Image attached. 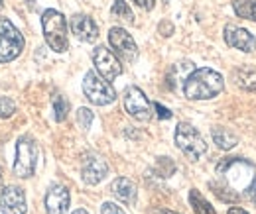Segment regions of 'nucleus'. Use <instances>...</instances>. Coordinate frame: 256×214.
Listing matches in <instances>:
<instances>
[{
  "label": "nucleus",
  "mask_w": 256,
  "mask_h": 214,
  "mask_svg": "<svg viewBox=\"0 0 256 214\" xmlns=\"http://www.w3.org/2000/svg\"><path fill=\"white\" fill-rule=\"evenodd\" d=\"M223 89V75L209 67L193 69L184 83V94L190 100H211V98L219 96Z\"/></svg>",
  "instance_id": "1"
},
{
  "label": "nucleus",
  "mask_w": 256,
  "mask_h": 214,
  "mask_svg": "<svg viewBox=\"0 0 256 214\" xmlns=\"http://www.w3.org/2000/svg\"><path fill=\"white\" fill-rule=\"evenodd\" d=\"M217 175H223L224 183L236 189H248L254 181V167L242 157H223L217 163Z\"/></svg>",
  "instance_id": "2"
},
{
  "label": "nucleus",
  "mask_w": 256,
  "mask_h": 214,
  "mask_svg": "<svg viewBox=\"0 0 256 214\" xmlns=\"http://www.w3.org/2000/svg\"><path fill=\"white\" fill-rule=\"evenodd\" d=\"M42 30L46 43L56 53H64L69 49V35H67V20L60 10H46L42 14Z\"/></svg>",
  "instance_id": "3"
},
{
  "label": "nucleus",
  "mask_w": 256,
  "mask_h": 214,
  "mask_svg": "<svg viewBox=\"0 0 256 214\" xmlns=\"http://www.w3.org/2000/svg\"><path fill=\"white\" fill-rule=\"evenodd\" d=\"M176 146L190 161H199L201 155L207 152V144L203 136L193 128L192 124L180 122L176 128Z\"/></svg>",
  "instance_id": "4"
},
{
  "label": "nucleus",
  "mask_w": 256,
  "mask_h": 214,
  "mask_svg": "<svg viewBox=\"0 0 256 214\" xmlns=\"http://www.w3.org/2000/svg\"><path fill=\"white\" fill-rule=\"evenodd\" d=\"M24 49V35L8 20L0 18V63L14 61Z\"/></svg>",
  "instance_id": "5"
},
{
  "label": "nucleus",
  "mask_w": 256,
  "mask_h": 214,
  "mask_svg": "<svg viewBox=\"0 0 256 214\" xmlns=\"http://www.w3.org/2000/svg\"><path fill=\"white\" fill-rule=\"evenodd\" d=\"M83 92L96 106H106V104H112L116 100V91L112 89L110 81L102 79L95 71H89L85 75V79H83Z\"/></svg>",
  "instance_id": "6"
},
{
  "label": "nucleus",
  "mask_w": 256,
  "mask_h": 214,
  "mask_svg": "<svg viewBox=\"0 0 256 214\" xmlns=\"http://www.w3.org/2000/svg\"><path fill=\"white\" fill-rule=\"evenodd\" d=\"M38 165V146L32 136H22L16 144V161H14V175L20 179L32 177Z\"/></svg>",
  "instance_id": "7"
},
{
  "label": "nucleus",
  "mask_w": 256,
  "mask_h": 214,
  "mask_svg": "<svg viewBox=\"0 0 256 214\" xmlns=\"http://www.w3.org/2000/svg\"><path fill=\"white\" fill-rule=\"evenodd\" d=\"M122 102H124V110L138 122H148L154 114V104L138 87H128L122 96Z\"/></svg>",
  "instance_id": "8"
},
{
  "label": "nucleus",
  "mask_w": 256,
  "mask_h": 214,
  "mask_svg": "<svg viewBox=\"0 0 256 214\" xmlns=\"http://www.w3.org/2000/svg\"><path fill=\"white\" fill-rule=\"evenodd\" d=\"M108 43L114 49V55L122 61L134 63L138 59V45L132 39V35L124 28H110L108 31Z\"/></svg>",
  "instance_id": "9"
},
{
  "label": "nucleus",
  "mask_w": 256,
  "mask_h": 214,
  "mask_svg": "<svg viewBox=\"0 0 256 214\" xmlns=\"http://www.w3.org/2000/svg\"><path fill=\"white\" fill-rule=\"evenodd\" d=\"M93 63H95L98 75L106 81H114L122 73V65L118 61V57L104 45H98L93 49Z\"/></svg>",
  "instance_id": "10"
},
{
  "label": "nucleus",
  "mask_w": 256,
  "mask_h": 214,
  "mask_svg": "<svg viewBox=\"0 0 256 214\" xmlns=\"http://www.w3.org/2000/svg\"><path fill=\"white\" fill-rule=\"evenodd\" d=\"M0 211L2 214H26L28 203H26L24 189H20L16 185L6 187L0 195Z\"/></svg>",
  "instance_id": "11"
},
{
  "label": "nucleus",
  "mask_w": 256,
  "mask_h": 214,
  "mask_svg": "<svg viewBox=\"0 0 256 214\" xmlns=\"http://www.w3.org/2000/svg\"><path fill=\"white\" fill-rule=\"evenodd\" d=\"M108 175V163L95 153L85 155L83 165H81V177L85 185H98Z\"/></svg>",
  "instance_id": "12"
},
{
  "label": "nucleus",
  "mask_w": 256,
  "mask_h": 214,
  "mask_svg": "<svg viewBox=\"0 0 256 214\" xmlns=\"http://www.w3.org/2000/svg\"><path fill=\"white\" fill-rule=\"evenodd\" d=\"M224 41L228 47H234V49H240L244 53H252L256 49V37L244 28H238V26H232V24H226L224 26Z\"/></svg>",
  "instance_id": "13"
},
{
  "label": "nucleus",
  "mask_w": 256,
  "mask_h": 214,
  "mask_svg": "<svg viewBox=\"0 0 256 214\" xmlns=\"http://www.w3.org/2000/svg\"><path fill=\"white\" fill-rule=\"evenodd\" d=\"M69 189L64 185H52L46 193V211L48 214H65L69 211Z\"/></svg>",
  "instance_id": "14"
},
{
  "label": "nucleus",
  "mask_w": 256,
  "mask_h": 214,
  "mask_svg": "<svg viewBox=\"0 0 256 214\" xmlns=\"http://www.w3.org/2000/svg\"><path fill=\"white\" fill-rule=\"evenodd\" d=\"M71 31H73L81 41H87V43L95 41L96 37H98V28H96V24L93 22L91 16H85V14H75V16L71 18Z\"/></svg>",
  "instance_id": "15"
},
{
  "label": "nucleus",
  "mask_w": 256,
  "mask_h": 214,
  "mask_svg": "<svg viewBox=\"0 0 256 214\" xmlns=\"http://www.w3.org/2000/svg\"><path fill=\"white\" fill-rule=\"evenodd\" d=\"M110 193L120 201L124 203L126 207H134L136 201H138V191H136V185L132 183L126 177H118L110 183Z\"/></svg>",
  "instance_id": "16"
},
{
  "label": "nucleus",
  "mask_w": 256,
  "mask_h": 214,
  "mask_svg": "<svg viewBox=\"0 0 256 214\" xmlns=\"http://www.w3.org/2000/svg\"><path fill=\"white\" fill-rule=\"evenodd\" d=\"M232 79H234L236 87H240L242 91L256 92V67L242 65V67L234 69L232 71Z\"/></svg>",
  "instance_id": "17"
},
{
  "label": "nucleus",
  "mask_w": 256,
  "mask_h": 214,
  "mask_svg": "<svg viewBox=\"0 0 256 214\" xmlns=\"http://www.w3.org/2000/svg\"><path fill=\"white\" fill-rule=\"evenodd\" d=\"M211 138H213V142H215V146L219 148V150H232L236 144H238V138L232 134V132H228L226 128H221V126H217V128H213L211 130Z\"/></svg>",
  "instance_id": "18"
},
{
  "label": "nucleus",
  "mask_w": 256,
  "mask_h": 214,
  "mask_svg": "<svg viewBox=\"0 0 256 214\" xmlns=\"http://www.w3.org/2000/svg\"><path fill=\"white\" fill-rule=\"evenodd\" d=\"M209 189H211L213 195H215L219 201H223V203H238V201H240V195H238L232 187H228L224 181H211V183H209Z\"/></svg>",
  "instance_id": "19"
},
{
  "label": "nucleus",
  "mask_w": 256,
  "mask_h": 214,
  "mask_svg": "<svg viewBox=\"0 0 256 214\" xmlns=\"http://www.w3.org/2000/svg\"><path fill=\"white\" fill-rule=\"evenodd\" d=\"M192 71H193V63L190 61H182L178 63V65H174L172 71L168 73V85H170V89H176V83L178 81L186 83V79L190 77Z\"/></svg>",
  "instance_id": "20"
},
{
  "label": "nucleus",
  "mask_w": 256,
  "mask_h": 214,
  "mask_svg": "<svg viewBox=\"0 0 256 214\" xmlns=\"http://www.w3.org/2000/svg\"><path fill=\"white\" fill-rule=\"evenodd\" d=\"M190 205H192V209L195 214H217V211L211 207V203H209L197 189H192V191H190Z\"/></svg>",
  "instance_id": "21"
},
{
  "label": "nucleus",
  "mask_w": 256,
  "mask_h": 214,
  "mask_svg": "<svg viewBox=\"0 0 256 214\" xmlns=\"http://www.w3.org/2000/svg\"><path fill=\"white\" fill-rule=\"evenodd\" d=\"M232 10L238 18L256 22V0H232Z\"/></svg>",
  "instance_id": "22"
},
{
  "label": "nucleus",
  "mask_w": 256,
  "mask_h": 214,
  "mask_svg": "<svg viewBox=\"0 0 256 214\" xmlns=\"http://www.w3.org/2000/svg\"><path fill=\"white\" fill-rule=\"evenodd\" d=\"M110 14H112L114 18L126 22V24H134V14H132L128 2H124V0H114V4H112V8H110Z\"/></svg>",
  "instance_id": "23"
},
{
  "label": "nucleus",
  "mask_w": 256,
  "mask_h": 214,
  "mask_svg": "<svg viewBox=\"0 0 256 214\" xmlns=\"http://www.w3.org/2000/svg\"><path fill=\"white\" fill-rule=\"evenodd\" d=\"M52 104H54V118L56 122H64L67 118V112H69V102L65 100L60 92H56L52 96Z\"/></svg>",
  "instance_id": "24"
},
{
  "label": "nucleus",
  "mask_w": 256,
  "mask_h": 214,
  "mask_svg": "<svg viewBox=\"0 0 256 214\" xmlns=\"http://www.w3.org/2000/svg\"><path fill=\"white\" fill-rule=\"evenodd\" d=\"M154 173H156L158 177L168 179V177H172V175L176 173V163H174L170 157H158L156 167H154Z\"/></svg>",
  "instance_id": "25"
},
{
  "label": "nucleus",
  "mask_w": 256,
  "mask_h": 214,
  "mask_svg": "<svg viewBox=\"0 0 256 214\" xmlns=\"http://www.w3.org/2000/svg\"><path fill=\"white\" fill-rule=\"evenodd\" d=\"M93 118H95V116H93V112H91L89 108L83 106V108L77 110V124L81 126V130L87 132V130L91 128V124H93Z\"/></svg>",
  "instance_id": "26"
},
{
  "label": "nucleus",
  "mask_w": 256,
  "mask_h": 214,
  "mask_svg": "<svg viewBox=\"0 0 256 214\" xmlns=\"http://www.w3.org/2000/svg\"><path fill=\"white\" fill-rule=\"evenodd\" d=\"M16 112V104L10 96H0V118H10Z\"/></svg>",
  "instance_id": "27"
},
{
  "label": "nucleus",
  "mask_w": 256,
  "mask_h": 214,
  "mask_svg": "<svg viewBox=\"0 0 256 214\" xmlns=\"http://www.w3.org/2000/svg\"><path fill=\"white\" fill-rule=\"evenodd\" d=\"M100 214H126V213L118 205H114V203H104L100 207Z\"/></svg>",
  "instance_id": "28"
},
{
  "label": "nucleus",
  "mask_w": 256,
  "mask_h": 214,
  "mask_svg": "<svg viewBox=\"0 0 256 214\" xmlns=\"http://www.w3.org/2000/svg\"><path fill=\"white\" fill-rule=\"evenodd\" d=\"M158 30H160L162 35H166V37H170V35L174 33V24H172V22H168V20H164V22H160V26H158Z\"/></svg>",
  "instance_id": "29"
},
{
  "label": "nucleus",
  "mask_w": 256,
  "mask_h": 214,
  "mask_svg": "<svg viewBox=\"0 0 256 214\" xmlns=\"http://www.w3.org/2000/svg\"><path fill=\"white\" fill-rule=\"evenodd\" d=\"M154 110H158V118H162V120L172 118V112H170L166 106H162L160 102H154Z\"/></svg>",
  "instance_id": "30"
},
{
  "label": "nucleus",
  "mask_w": 256,
  "mask_h": 214,
  "mask_svg": "<svg viewBox=\"0 0 256 214\" xmlns=\"http://www.w3.org/2000/svg\"><path fill=\"white\" fill-rule=\"evenodd\" d=\"M136 6H140L142 10H152L154 8V4H156V0H132Z\"/></svg>",
  "instance_id": "31"
},
{
  "label": "nucleus",
  "mask_w": 256,
  "mask_h": 214,
  "mask_svg": "<svg viewBox=\"0 0 256 214\" xmlns=\"http://www.w3.org/2000/svg\"><path fill=\"white\" fill-rule=\"evenodd\" d=\"M246 195H248V199H250V201H252V203L256 205V179L252 181V183H250V187L246 189Z\"/></svg>",
  "instance_id": "32"
},
{
  "label": "nucleus",
  "mask_w": 256,
  "mask_h": 214,
  "mask_svg": "<svg viewBox=\"0 0 256 214\" xmlns=\"http://www.w3.org/2000/svg\"><path fill=\"white\" fill-rule=\"evenodd\" d=\"M226 214H248L244 209H240V207H232V209H228V213Z\"/></svg>",
  "instance_id": "33"
},
{
  "label": "nucleus",
  "mask_w": 256,
  "mask_h": 214,
  "mask_svg": "<svg viewBox=\"0 0 256 214\" xmlns=\"http://www.w3.org/2000/svg\"><path fill=\"white\" fill-rule=\"evenodd\" d=\"M156 214H178V213H172V211H166V209H158Z\"/></svg>",
  "instance_id": "34"
},
{
  "label": "nucleus",
  "mask_w": 256,
  "mask_h": 214,
  "mask_svg": "<svg viewBox=\"0 0 256 214\" xmlns=\"http://www.w3.org/2000/svg\"><path fill=\"white\" fill-rule=\"evenodd\" d=\"M73 214H89V213H87V211H83V209H79V211H75Z\"/></svg>",
  "instance_id": "35"
},
{
  "label": "nucleus",
  "mask_w": 256,
  "mask_h": 214,
  "mask_svg": "<svg viewBox=\"0 0 256 214\" xmlns=\"http://www.w3.org/2000/svg\"><path fill=\"white\" fill-rule=\"evenodd\" d=\"M2 191H4V185H2V173H0V195H2Z\"/></svg>",
  "instance_id": "36"
},
{
  "label": "nucleus",
  "mask_w": 256,
  "mask_h": 214,
  "mask_svg": "<svg viewBox=\"0 0 256 214\" xmlns=\"http://www.w3.org/2000/svg\"><path fill=\"white\" fill-rule=\"evenodd\" d=\"M0 6H2V0H0Z\"/></svg>",
  "instance_id": "37"
}]
</instances>
